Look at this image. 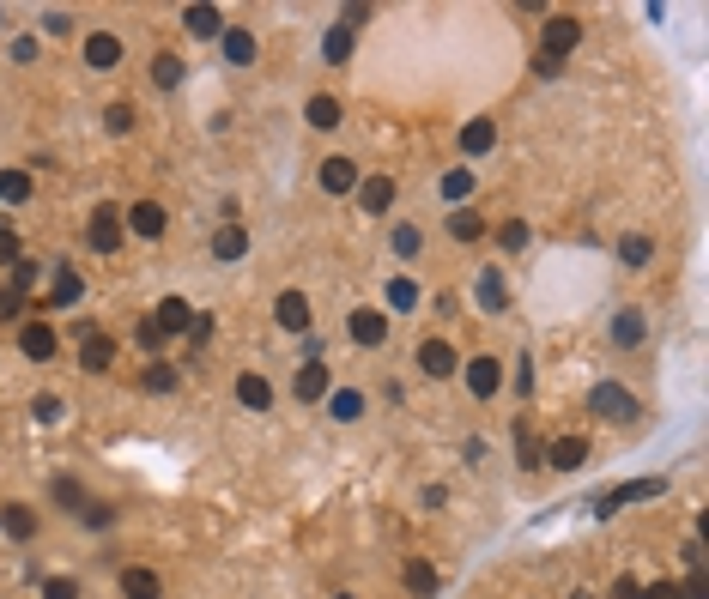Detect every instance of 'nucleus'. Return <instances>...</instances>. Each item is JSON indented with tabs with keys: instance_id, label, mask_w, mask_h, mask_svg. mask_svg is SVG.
<instances>
[{
	"instance_id": "16",
	"label": "nucleus",
	"mask_w": 709,
	"mask_h": 599,
	"mask_svg": "<svg viewBox=\"0 0 709 599\" xmlns=\"http://www.w3.org/2000/svg\"><path fill=\"white\" fill-rule=\"evenodd\" d=\"M85 61H92V67H116V61H122V43H116L109 31H92V36H85Z\"/></svg>"
},
{
	"instance_id": "1",
	"label": "nucleus",
	"mask_w": 709,
	"mask_h": 599,
	"mask_svg": "<svg viewBox=\"0 0 709 599\" xmlns=\"http://www.w3.org/2000/svg\"><path fill=\"white\" fill-rule=\"evenodd\" d=\"M576 43H582V25H576L570 12H558V19H546V61H564V55H570Z\"/></svg>"
},
{
	"instance_id": "43",
	"label": "nucleus",
	"mask_w": 709,
	"mask_h": 599,
	"mask_svg": "<svg viewBox=\"0 0 709 599\" xmlns=\"http://www.w3.org/2000/svg\"><path fill=\"white\" fill-rule=\"evenodd\" d=\"M146 388H152V394H170V388H176V369H170V364L146 369Z\"/></svg>"
},
{
	"instance_id": "53",
	"label": "nucleus",
	"mask_w": 709,
	"mask_h": 599,
	"mask_svg": "<svg viewBox=\"0 0 709 599\" xmlns=\"http://www.w3.org/2000/svg\"><path fill=\"white\" fill-rule=\"evenodd\" d=\"M576 599H588V594H576Z\"/></svg>"
},
{
	"instance_id": "3",
	"label": "nucleus",
	"mask_w": 709,
	"mask_h": 599,
	"mask_svg": "<svg viewBox=\"0 0 709 599\" xmlns=\"http://www.w3.org/2000/svg\"><path fill=\"white\" fill-rule=\"evenodd\" d=\"M667 491V478H637V485H618V491H607V497L594 502L601 515H612V508H625V502H642V497H661Z\"/></svg>"
},
{
	"instance_id": "22",
	"label": "nucleus",
	"mask_w": 709,
	"mask_h": 599,
	"mask_svg": "<svg viewBox=\"0 0 709 599\" xmlns=\"http://www.w3.org/2000/svg\"><path fill=\"white\" fill-rule=\"evenodd\" d=\"M0 200H6V206H25V200H31V176H25V169H0Z\"/></svg>"
},
{
	"instance_id": "46",
	"label": "nucleus",
	"mask_w": 709,
	"mask_h": 599,
	"mask_svg": "<svg viewBox=\"0 0 709 599\" xmlns=\"http://www.w3.org/2000/svg\"><path fill=\"white\" fill-rule=\"evenodd\" d=\"M612 599H642V587H637V575H618V581H612Z\"/></svg>"
},
{
	"instance_id": "38",
	"label": "nucleus",
	"mask_w": 709,
	"mask_h": 599,
	"mask_svg": "<svg viewBox=\"0 0 709 599\" xmlns=\"http://www.w3.org/2000/svg\"><path fill=\"white\" fill-rule=\"evenodd\" d=\"M43 599H79V581H73V575H49V581H43Z\"/></svg>"
},
{
	"instance_id": "18",
	"label": "nucleus",
	"mask_w": 709,
	"mask_h": 599,
	"mask_svg": "<svg viewBox=\"0 0 709 599\" xmlns=\"http://www.w3.org/2000/svg\"><path fill=\"white\" fill-rule=\"evenodd\" d=\"M236 399H243L249 412H267V406H273V388L261 382V375H236Z\"/></svg>"
},
{
	"instance_id": "30",
	"label": "nucleus",
	"mask_w": 709,
	"mask_h": 599,
	"mask_svg": "<svg viewBox=\"0 0 709 599\" xmlns=\"http://www.w3.org/2000/svg\"><path fill=\"white\" fill-rule=\"evenodd\" d=\"M418 248H425V231H418V225H401V231H394V255H401V261H412Z\"/></svg>"
},
{
	"instance_id": "47",
	"label": "nucleus",
	"mask_w": 709,
	"mask_h": 599,
	"mask_svg": "<svg viewBox=\"0 0 709 599\" xmlns=\"http://www.w3.org/2000/svg\"><path fill=\"white\" fill-rule=\"evenodd\" d=\"M36 418H43V424H55V418H61V399L43 394V399H36Z\"/></svg>"
},
{
	"instance_id": "9",
	"label": "nucleus",
	"mask_w": 709,
	"mask_h": 599,
	"mask_svg": "<svg viewBox=\"0 0 709 599\" xmlns=\"http://www.w3.org/2000/svg\"><path fill=\"white\" fill-rule=\"evenodd\" d=\"M19 351H25V358H36V364H49V358H55V333L43 327V321H31V327L19 333Z\"/></svg>"
},
{
	"instance_id": "50",
	"label": "nucleus",
	"mask_w": 709,
	"mask_h": 599,
	"mask_svg": "<svg viewBox=\"0 0 709 599\" xmlns=\"http://www.w3.org/2000/svg\"><path fill=\"white\" fill-rule=\"evenodd\" d=\"M642 599H685V594H679L673 581H655V587H642Z\"/></svg>"
},
{
	"instance_id": "29",
	"label": "nucleus",
	"mask_w": 709,
	"mask_h": 599,
	"mask_svg": "<svg viewBox=\"0 0 709 599\" xmlns=\"http://www.w3.org/2000/svg\"><path fill=\"white\" fill-rule=\"evenodd\" d=\"M49 491H55V502H61V508H73V515H85V491H79L73 478H55Z\"/></svg>"
},
{
	"instance_id": "31",
	"label": "nucleus",
	"mask_w": 709,
	"mask_h": 599,
	"mask_svg": "<svg viewBox=\"0 0 709 599\" xmlns=\"http://www.w3.org/2000/svg\"><path fill=\"white\" fill-rule=\"evenodd\" d=\"M0 521H6V532H12V539H31V532H36V515H31V508H6Z\"/></svg>"
},
{
	"instance_id": "36",
	"label": "nucleus",
	"mask_w": 709,
	"mask_h": 599,
	"mask_svg": "<svg viewBox=\"0 0 709 599\" xmlns=\"http://www.w3.org/2000/svg\"><path fill=\"white\" fill-rule=\"evenodd\" d=\"M322 55H328V61H346V55H352V31H346V25H339V31H328Z\"/></svg>"
},
{
	"instance_id": "51",
	"label": "nucleus",
	"mask_w": 709,
	"mask_h": 599,
	"mask_svg": "<svg viewBox=\"0 0 709 599\" xmlns=\"http://www.w3.org/2000/svg\"><path fill=\"white\" fill-rule=\"evenodd\" d=\"M504 248H528V225H509V231H504Z\"/></svg>"
},
{
	"instance_id": "15",
	"label": "nucleus",
	"mask_w": 709,
	"mask_h": 599,
	"mask_svg": "<svg viewBox=\"0 0 709 599\" xmlns=\"http://www.w3.org/2000/svg\"><path fill=\"white\" fill-rule=\"evenodd\" d=\"M388 200H394V182H388V176H364V182H358V206H364V212H382Z\"/></svg>"
},
{
	"instance_id": "48",
	"label": "nucleus",
	"mask_w": 709,
	"mask_h": 599,
	"mask_svg": "<svg viewBox=\"0 0 709 599\" xmlns=\"http://www.w3.org/2000/svg\"><path fill=\"white\" fill-rule=\"evenodd\" d=\"M139 345H146V351H158V345H164V333H158V321H139Z\"/></svg>"
},
{
	"instance_id": "5",
	"label": "nucleus",
	"mask_w": 709,
	"mask_h": 599,
	"mask_svg": "<svg viewBox=\"0 0 709 599\" xmlns=\"http://www.w3.org/2000/svg\"><path fill=\"white\" fill-rule=\"evenodd\" d=\"M79 358H85V369H109L116 364V339L98 327H79Z\"/></svg>"
},
{
	"instance_id": "4",
	"label": "nucleus",
	"mask_w": 709,
	"mask_h": 599,
	"mask_svg": "<svg viewBox=\"0 0 709 599\" xmlns=\"http://www.w3.org/2000/svg\"><path fill=\"white\" fill-rule=\"evenodd\" d=\"M92 248H98V255H116V248H122V212H109V206L92 212Z\"/></svg>"
},
{
	"instance_id": "42",
	"label": "nucleus",
	"mask_w": 709,
	"mask_h": 599,
	"mask_svg": "<svg viewBox=\"0 0 709 599\" xmlns=\"http://www.w3.org/2000/svg\"><path fill=\"white\" fill-rule=\"evenodd\" d=\"M618 255H625L631 266H642V261H649V236H625V242H618Z\"/></svg>"
},
{
	"instance_id": "37",
	"label": "nucleus",
	"mask_w": 709,
	"mask_h": 599,
	"mask_svg": "<svg viewBox=\"0 0 709 599\" xmlns=\"http://www.w3.org/2000/svg\"><path fill=\"white\" fill-rule=\"evenodd\" d=\"M388 303H394V309H418V285H412V279H394V285H388Z\"/></svg>"
},
{
	"instance_id": "39",
	"label": "nucleus",
	"mask_w": 709,
	"mask_h": 599,
	"mask_svg": "<svg viewBox=\"0 0 709 599\" xmlns=\"http://www.w3.org/2000/svg\"><path fill=\"white\" fill-rule=\"evenodd\" d=\"M19 315H25V291L0 285V321H19Z\"/></svg>"
},
{
	"instance_id": "32",
	"label": "nucleus",
	"mask_w": 709,
	"mask_h": 599,
	"mask_svg": "<svg viewBox=\"0 0 709 599\" xmlns=\"http://www.w3.org/2000/svg\"><path fill=\"white\" fill-rule=\"evenodd\" d=\"M188 31L195 36H219V12H212V6H188Z\"/></svg>"
},
{
	"instance_id": "21",
	"label": "nucleus",
	"mask_w": 709,
	"mask_h": 599,
	"mask_svg": "<svg viewBox=\"0 0 709 599\" xmlns=\"http://www.w3.org/2000/svg\"><path fill=\"white\" fill-rule=\"evenodd\" d=\"M225 61H236V67L255 61V36L243 31V25H231V31H225Z\"/></svg>"
},
{
	"instance_id": "17",
	"label": "nucleus",
	"mask_w": 709,
	"mask_h": 599,
	"mask_svg": "<svg viewBox=\"0 0 709 599\" xmlns=\"http://www.w3.org/2000/svg\"><path fill=\"white\" fill-rule=\"evenodd\" d=\"M188 321H195V309H188L182 297H164V303H158V333H164V339H170V333H182Z\"/></svg>"
},
{
	"instance_id": "26",
	"label": "nucleus",
	"mask_w": 709,
	"mask_h": 599,
	"mask_svg": "<svg viewBox=\"0 0 709 599\" xmlns=\"http://www.w3.org/2000/svg\"><path fill=\"white\" fill-rule=\"evenodd\" d=\"M461 152H473V158L491 152V122H467V128H461Z\"/></svg>"
},
{
	"instance_id": "23",
	"label": "nucleus",
	"mask_w": 709,
	"mask_h": 599,
	"mask_svg": "<svg viewBox=\"0 0 709 599\" xmlns=\"http://www.w3.org/2000/svg\"><path fill=\"white\" fill-rule=\"evenodd\" d=\"M122 594L128 599H158V575H152V569H128V575H122Z\"/></svg>"
},
{
	"instance_id": "7",
	"label": "nucleus",
	"mask_w": 709,
	"mask_h": 599,
	"mask_svg": "<svg viewBox=\"0 0 709 599\" xmlns=\"http://www.w3.org/2000/svg\"><path fill=\"white\" fill-rule=\"evenodd\" d=\"M291 394L304 399V406L328 399V364H304V369H298V382H291Z\"/></svg>"
},
{
	"instance_id": "41",
	"label": "nucleus",
	"mask_w": 709,
	"mask_h": 599,
	"mask_svg": "<svg viewBox=\"0 0 709 599\" xmlns=\"http://www.w3.org/2000/svg\"><path fill=\"white\" fill-rule=\"evenodd\" d=\"M152 79H158V85H176V79H182V61H176V55H158V61H152Z\"/></svg>"
},
{
	"instance_id": "11",
	"label": "nucleus",
	"mask_w": 709,
	"mask_h": 599,
	"mask_svg": "<svg viewBox=\"0 0 709 599\" xmlns=\"http://www.w3.org/2000/svg\"><path fill=\"white\" fill-rule=\"evenodd\" d=\"M418 369H425V375H455V351H449L442 339H425V345H418Z\"/></svg>"
},
{
	"instance_id": "8",
	"label": "nucleus",
	"mask_w": 709,
	"mask_h": 599,
	"mask_svg": "<svg viewBox=\"0 0 709 599\" xmlns=\"http://www.w3.org/2000/svg\"><path fill=\"white\" fill-rule=\"evenodd\" d=\"M128 231H134V236H164V206H158V200H134Z\"/></svg>"
},
{
	"instance_id": "24",
	"label": "nucleus",
	"mask_w": 709,
	"mask_h": 599,
	"mask_svg": "<svg viewBox=\"0 0 709 599\" xmlns=\"http://www.w3.org/2000/svg\"><path fill=\"white\" fill-rule=\"evenodd\" d=\"M328 412H334L339 424H352V418H364V394H352V388H339V394L328 399Z\"/></svg>"
},
{
	"instance_id": "52",
	"label": "nucleus",
	"mask_w": 709,
	"mask_h": 599,
	"mask_svg": "<svg viewBox=\"0 0 709 599\" xmlns=\"http://www.w3.org/2000/svg\"><path fill=\"white\" fill-rule=\"evenodd\" d=\"M12 261H19V242H12V236L0 231V266H12Z\"/></svg>"
},
{
	"instance_id": "45",
	"label": "nucleus",
	"mask_w": 709,
	"mask_h": 599,
	"mask_svg": "<svg viewBox=\"0 0 709 599\" xmlns=\"http://www.w3.org/2000/svg\"><path fill=\"white\" fill-rule=\"evenodd\" d=\"M134 128V109H128V103H116V109H109V133H128Z\"/></svg>"
},
{
	"instance_id": "19",
	"label": "nucleus",
	"mask_w": 709,
	"mask_h": 599,
	"mask_svg": "<svg viewBox=\"0 0 709 599\" xmlns=\"http://www.w3.org/2000/svg\"><path fill=\"white\" fill-rule=\"evenodd\" d=\"M243 248H249V231H243V225H225V231L212 236V255H219V261H236Z\"/></svg>"
},
{
	"instance_id": "27",
	"label": "nucleus",
	"mask_w": 709,
	"mask_h": 599,
	"mask_svg": "<svg viewBox=\"0 0 709 599\" xmlns=\"http://www.w3.org/2000/svg\"><path fill=\"white\" fill-rule=\"evenodd\" d=\"M612 339H618V345H642V315L637 309H625V315L612 321Z\"/></svg>"
},
{
	"instance_id": "34",
	"label": "nucleus",
	"mask_w": 709,
	"mask_h": 599,
	"mask_svg": "<svg viewBox=\"0 0 709 599\" xmlns=\"http://www.w3.org/2000/svg\"><path fill=\"white\" fill-rule=\"evenodd\" d=\"M479 303L485 309H504V279L498 272H479Z\"/></svg>"
},
{
	"instance_id": "12",
	"label": "nucleus",
	"mask_w": 709,
	"mask_h": 599,
	"mask_svg": "<svg viewBox=\"0 0 709 599\" xmlns=\"http://www.w3.org/2000/svg\"><path fill=\"white\" fill-rule=\"evenodd\" d=\"M279 327H285V333H304L309 327V297H304V291H285V297H279Z\"/></svg>"
},
{
	"instance_id": "33",
	"label": "nucleus",
	"mask_w": 709,
	"mask_h": 599,
	"mask_svg": "<svg viewBox=\"0 0 709 599\" xmlns=\"http://www.w3.org/2000/svg\"><path fill=\"white\" fill-rule=\"evenodd\" d=\"M406 587H412V594H437V569L412 564V569H406Z\"/></svg>"
},
{
	"instance_id": "28",
	"label": "nucleus",
	"mask_w": 709,
	"mask_h": 599,
	"mask_svg": "<svg viewBox=\"0 0 709 599\" xmlns=\"http://www.w3.org/2000/svg\"><path fill=\"white\" fill-rule=\"evenodd\" d=\"M449 236H455V242H473V236H485V225L461 206V212H449Z\"/></svg>"
},
{
	"instance_id": "35",
	"label": "nucleus",
	"mask_w": 709,
	"mask_h": 599,
	"mask_svg": "<svg viewBox=\"0 0 709 599\" xmlns=\"http://www.w3.org/2000/svg\"><path fill=\"white\" fill-rule=\"evenodd\" d=\"M442 194H449V200H467L473 194V169H449V176H442Z\"/></svg>"
},
{
	"instance_id": "14",
	"label": "nucleus",
	"mask_w": 709,
	"mask_h": 599,
	"mask_svg": "<svg viewBox=\"0 0 709 599\" xmlns=\"http://www.w3.org/2000/svg\"><path fill=\"white\" fill-rule=\"evenodd\" d=\"M498 382H504V375H498V364H491V358H473V364H467V388H473L479 399L498 394Z\"/></svg>"
},
{
	"instance_id": "13",
	"label": "nucleus",
	"mask_w": 709,
	"mask_h": 599,
	"mask_svg": "<svg viewBox=\"0 0 709 599\" xmlns=\"http://www.w3.org/2000/svg\"><path fill=\"white\" fill-rule=\"evenodd\" d=\"M546 461H552V466H564V472H570V466H582V461H588V442H582V436H558V442L546 448Z\"/></svg>"
},
{
	"instance_id": "40",
	"label": "nucleus",
	"mask_w": 709,
	"mask_h": 599,
	"mask_svg": "<svg viewBox=\"0 0 709 599\" xmlns=\"http://www.w3.org/2000/svg\"><path fill=\"white\" fill-rule=\"evenodd\" d=\"M36 279H43V266H36V261H12V291H31Z\"/></svg>"
},
{
	"instance_id": "54",
	"label": "nucleus",
	"mask_w": 709,
	"mask_h": 599,
	"mask_svg": "<svg viewBox=\"0 0 709 599\" xmlns=\"http://www.w3.org/2000/svg\"><path fill=\"white\" fill-rule=\"evenodd\" d=\"M339 599H352V594H339Z\"/></svg>"
},
{
	"instance_id": "49",
	"label": "nucleus",
	"mask_w": 709,
	"mask_h": 599,
	"mask_svg": "<svg viewBox=\"0 0 709 599\" xmlns=\"http://www.w3.org/2000/svg\"><path fill=\"white\" fill-rule=\"evenodd\" d=\"M12 61H19V67L36 61V36H19V43H12Z\"/></svg>"
},
{
	"instance_id": "2",
	"label": "nucleus",
	"mask_w": 709,
	"mask_h": 599,
	"mask_svg": "<svg viewBox=\"0 0 709 599\" xmlns=\"http://www.w3.org/2000/svg\"><path fill=\"white\" fill-rule=\"evenodd\" d=\"M588 406H594V418H612V424L637 412V399H631V388H618V382H601V388L588 394Z\"/></svg>"
},
{
	"instance_id": "20",
	"label": "nucleus",
	"mask_w": 709,
	"mask_h": 599,
	"mask_svg": "<svg viewBox=\"0 0 709 599\" xmlns=\"http://www.w3.org/2000/svg\"><path fill=\"white\" fill-rule=\"evenodd\" d=\"M79 297H85L79 272H73V266H61V272H55V291H49V303H55V309H68V303H79Z\"/></svg>"
},
{
	"instance_id": "10",
	"label": "nucleus",
	"mask_w": 709,
	"mask_h": 599,
	"mask_svg": "<svg viewBox=\"0 0 709 599\" xmlns=\"http://www.w3.org/2000/svg\"><path fill=\"white\" fill-rule=\"evenodd\" d=\"M322 188H328V194L358 188V164H352V158H328V164H322Z\"/></svg>"
},
{
	"instance_id": "44",
	"label": "nucleus",
	"mask_w": 709,
	"mask_h": 599,
	"mask_svg": "<svg viewBox=\"0 0 709 599\" xmlns=\"http://www.w3.org/2000/svg\"><path fill=\"white\" fill-rule=\"evenodd\" d=\"M515 454H522V466H540V442L528 430H515Z\"/></svg>"
},
{
	"instance_id": "6",
	"label": "nucleus",
	"mask_w": 709,
	"mask_h": 599,
	"mask_svg": "<svg viewBox=\"0 0 709 599\" xmlns=\"http://www.w3.org/2000/svg\"><path fill=\"white\" fill-rule=\"evenodd\" d=\"M352 339L358 345H382L388 339V315L382 309H352Z\"/></svg>"
},
{
	"instance_id": "25",
	"label": "nucleus",
	"mask_w": 709,
	"mask_h": 599,
	"mask_svg": "<svg viewBox=\"0 0 709 599\" xmlns=\"http://www.w3.org/2000/svg\"><path fill=\"white\" fill-rule=\"evenodd\" d=\"M309 128H339V103L334 98H309Z\"/></svg>"
}]
</instances>
